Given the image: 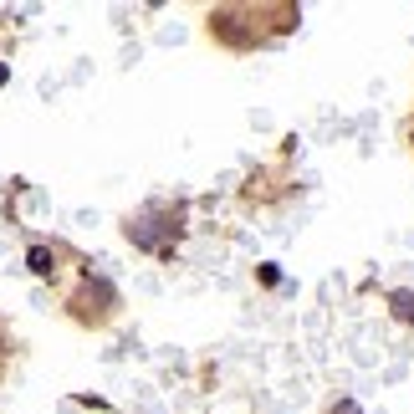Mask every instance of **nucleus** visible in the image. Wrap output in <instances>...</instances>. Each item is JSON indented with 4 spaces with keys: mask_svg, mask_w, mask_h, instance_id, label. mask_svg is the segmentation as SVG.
<instances>
[{
    "mask_svg": "<svg viewBox=\"0 0 414 414\" xmlns=\"http://www.w3.org/2000/svg\"><path fill=\"white\" fill-rule=\"evenodd\" d=\"M26 266H31V271H36V276H47V271H52V266H57V261H52V251H47V246H36V251H31V256H26Z\"/></svg>",
    "mask_w": 414,
    "mask_h": 414,
    "instance_id": "f257e3e1",
    "label": "nucleus"
},
{
    "mask_svg": "<svg viewBox=\"0 0 414 414\" xmlns=\"http://www.w3.org/2000/svg\"><path fill=\"white\" fill-rule=\"evenodd\" d=\"M394 312H399L404 322H414V292H394Z\"/></svg>",
    "mask_w": 414,
    "mask_h": 414,
    "instance_id": "f03ea898",
    "label": "nucleus"
},
{
    "mask_svg": "<svg viewBox=\"0 0 414 414\" xmlns=\"http://www.w3.org/2000/svg\"><path fill=\"white\" fill-rule=\"evenodd\" d=\"M333 414H358V404H353V399H343V404H338Z\"/></svg>",
    "mask_w": 414,
    "mask_h": 414,
    "instance_id": "7ed1b4c3",
    "label": "nucleus"
},
{
    "mask_svg": "<svg viewBox=\"0 0 414 414\" xmlns=\"http://www.w3.org/2000/svg\"><path fill=\"white\" fill-rule=\"evenodd\" d=\"M6 77H11V72H6V67H0V87H6Z\"/></svg>",
    "mask_w": 414,
    "mask_h": 414,
    "instance_id": "20e7f679",
    "label": "nucleus"
}]
</instances>
